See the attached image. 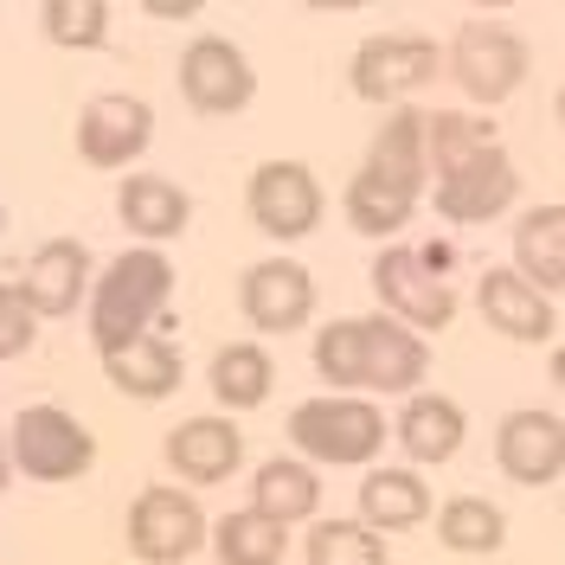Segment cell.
<instances>
[{
    "mask_svg": "<svg viewBox=\"0 0 565 565\" xmlns=\"http://www.w3.org/2000/svg\"><path fill=\"white\" fill-rule=\"evenodd\" d=\"M309 565H386V540L366 521H321L309 533Z\"/></svg>",
    "mask_w": 565,
    "mask_h": 565,
    "instance_id": "cell-31",
    "label": "cell"
},
{
    "mask_svg": "<svg viewBox=\"0 0 565 565\" xmlns=\"http://www.w3.org/2000/svg\"><path fill=\"white\" fill-rule=\"evenodd\" d=\"M39 33L65 52H90L109 39V0H45L39 7Z\"/></svg>",
    "mask_w": 565,
    "mask_h": 565,
    "instance_id": "cell-30",
    "label": "cell"
},
{
    "mask_svg": "<svg viewBox=\"0 0 565 565\" xmlns=\"http://www.w3.org/2000/svg\"><path fill=\"white\" fill-rule=\"evenodd\" d=\"M559 514H565V508H559Z\"/></svg>",
    "mask_w": 565,
    "mask_h": 565,
    "instance_id": "cell-41",
    "label": "cell"
},
{
    "mask_svg": "<svg viewBox=\"0 0 565 565\" xmlns=\"http://www.w3.org/2000/svg\"><path fill=\"white\" fill-rule=\"evenodd\" d=\"M450 77L469 104H508L527 77V39L501 20H469L450 45Z\"/></svg>",
    "mask_w": 565,
    "mask_h": 565,
    "instance_id": "cell-5",
    "label": "cell"
},
{
    "mask_svg": "<svg viewBox=\"0 0 565 565\" xmlns=\"http://www.w3.org/2000/svg\"><path fill=\"white\" fill-rule=\"evenodd\" d=\"M104 373H109V386L129 392V398H168L186 366H180V348L168 334H141V341H129L122 353H109Z\"/></svg>",
    "mask_w": 565,
    "mask_h": 565,
    "instance_id": "cell-23",
    "label": "cell"
},
{
    "mask_svg": "<svg viewBox=\"0 0 565 565\" xmlns=\"http://www.w3.org/2000/svg\"><path fill=\"white\" fill-rule=\"evenodd\" d=\"M250 508H257V514H270V521H282V527L309 521V514L321 508L316 469H309V462H296V457L257 462V476H250Z\"/></svg>",
    "mask_w": 565,
    "mask_h": 565,
    "instance_id": "cell-22",
    "label": "cell"
},
{
    "mask_svg": "<svg viewBox=\"0 0 565 565\" xmlns=\"http://www.w3.org/2000/svg\"><path fill=\"white\" fill-rule=\"evenodd\" d=\"M250 90H257V77H250L245 52L232 39L206 33L180 52V97L200 116H238L250 104Z\"/></svg>",
    "mask_w": 565,
    "mask_h": 565,
    "instance_id": "cell-10",
    "label": "cell"
},
{
    "mask_svg": "<svg viewBox=\"0 0 565 565\" xmlns=\"http://www.w3.org/2000/svg\"><path fill=\"white\" fill-rule=\"evenodd\" d=\"M20 289H26V302L39 309V321L52 316H71L90 289H97V277H90V250L77 245V238H45V245L26 257V277H20Z\"/></svg>",
    "mask_w": 565,
    "mask_h": 565,
    "instance_id": "cell-17",
    "label": "cell"
},
{
    "mask_svg": "<svg viewBox=\"0 0 565 565\" xmlns=\"http://www.w3.org/2000/svg\"><path fill=\"white\" fill-rule=\"evenodd\" d=\"M494 462H501L508 482H527V489L559 482L565 476V418H553V412H514V418H501Z\"/></svg>",
    "mask_w": 565,
    "mask_h": 565,
    "instance_id": "cell-16",
    "label": "cell"
},
{
    "mask_svg": "<svg viewBox=\"0 0 565 565\" xmlns=\"http://www.w3.org/2000/svg\"><path fill=\"white\" fill-rule=\"evenodd\" d=\"M316 309V277L296 257H264L238 277V316L257 334H296Z\"/></svg>",
    "mask_w": 565,
    "mask_h": 565,
    "instance_id": "cell-9",
    "label": "cell"
},
{
    "mask_svg": "<svg viewBox=\"0 0 565 565\" xmlns=\"http://www.w3.org/2000/svg\"><path fill=\"white\" fill-rule=\"evenodd\" d=\"M514 270L540 282L546 296L565 289V206H533L514 225Z\"/></svg>",
    "mask_w": 565,
    "mask_h": 565,
    "instance_id": "cell-25",
    "label": "cell"
},
{
    "mask_svg": "<svg viewBox=\"0 0 565 565\" xmlns=\"http://www.w3.org/2000/svg\"><path fill=\"white\" fill-rule=\"evenodd\" d=\"M206 540V508L186 482H154L129 501V553L141 565H180Z\"/></svg>",
    "mask_w": 565,
    "mask_h": 565,
    "instance_id": "cell-4",
    "label": "cell"
},
{
    "mask_svg": "<svg viewBox=\"0 0 565 565\" xmlns=\"http://www.w3.org/2000/svg\"><path fill=\"white\" fill-rule=\"evenodd\" d=\"M245 212L264 238L296 245V238H309L321 225V180L302 161H264L245 180Z\"/></svg>",
    "mask_w": 565,
    "mask_h": 565,
    "instance_id": "cell-8",
    "label": "cell"
},
{
    "mask_svg": "<svg viewBox=\"0 0 565 565\" xmlns=\"http://www.w3.org/2000/svg\"><path fill=\"white\" fill-rule=\"evenodd\" d=\"M553 116H559V129H565V84H559V97H553Z\"/></svg>",
    "mask_w": 565,
    "mask_h": 565,
    "instance_id": "cell-38",
    "label": "cell"
},
{
    "mask_svg": "<svg viewBox=\"0 0 565 565\" xmlns=\"http://www.w3.org/2000/svg\"><path fill=\"white\" fill-rule=\"evenodd\" d=\"M430 373L424 334L405 328L398 316H366L360 321V392H386V398H412Z\"/></svg>",
    "mask_w": 565,
    "mask_h": 565,
    "instance_id": "cell-12",
    "label": "cell"
},
{
    "mask_svg": "<svg viewBox=\"0 0 565 565\" xmlns=\"http://www.w3.org/2000/svg\"><path fill=\"white\" fill-rule=\"evenodd\" d=\"M392 437L386 412L360 392H328V398H302L289 412V444L309 462H341V469H360V462L380 457V444Z\"/></svg>",
    "mask_w": 565,
    "mask_h": 565,
    "instance_id": "cell-2",
    "label": "cell"
},
{
    "mask_svg": "<svg viewBox=\"0 0 565 565\" xmlns=\"http://www.w3.org/2000/svg\"><path fill=\"white\" fill-rule=\"evenodd\" d=\"M116 218L136 232L141 245H168L186 232V218H193V200H186V186L168 174H129L122 180V193H116Z\"/></svg>",
    "mask_w": 565,
    "mask_h": 565,
    "instance_id": "cell-20",
    "label": "cell"
},
{
    "mask_svg": "<svg viewBox=\"0 0 565 565\" xmlns=\"http://www.w3.org/2000/svg\"><path fill=\"white\" fill-rule=\"evenodd\" d=\"M476 7H508V0H476Z\"/></svg>",
    "mask_w": 565,
    "mask_h": 565,
    "instance_id": "cell-39",
    "label": "cell"
},
{
    "mask_svg": "<svg viewBox=\"0 0 565 565\" xmlns=\"http://www.w3.org/2000/svg\"><path fill=\"white\" fill-rule=\"evenodd\" d=\"M212 546H218V565H282L289 553V527L270 521V514H257V508H238V514H225L218 527H212Z\"/></svg>",
    "mask_w": 565,
    "mask_h": 565,
    "instance_id": "cell-27",
    "label": "cell"
},
{
    "mask_svg": "<svg viewBox=\"0 0 565 565\" xmlns=\"http://www.w3.org/2000/svg\"><path fill=\"white\" fill-rule=\"evenodd\" d=\"M437 71H444V52L424 33H380L353 52L348 84H353L360 104H398V97L424 90Z\"/></svg>",
    "mask_w": 565,
    "mask_h": 565,
    "instance_id": "cell-7",
    "label": "cell"
},
{
    "mask_svg": "<svg viewBox=\"0 0 565 565\" xmlns=\"http://www.w3.org/2000/svg\"><path fill=\"white\" fill-rule=\"evenodd\" d=\"M437 540L450 553H494L508 540V514L494 501H482V494H450L437 508Z\"/></svg>",
    "mask_w": 565,
    "mask_h": 565,
    "instance_id": "cell-28",
    "label": "cell"
},
{
    "mask_svg": "<svg viewBox=\"0 0 565 565\" xmlns=\"http://www.w3.org/2000/svg\"><path fill=\"white\" fill-rule=\"evenodd\" d=\"M13 476H20V469H13V437H0V494H7Z\"/></svg>",
    "mask_w": 565,
    "mask_h": 565,
    "instance_id": "cell-35",
    "label": "cell"
},
{
    "mask_svg": "<svg viewBox=\"0 0 565 565\" xmlns=\"http://www.w3.org/2000/svg\"><path fill=\"white\" fill-rule=\"evenodd\" d=\"M366 168L424 193V180H430V116L424 109H392L380 122V136H373V148H366Z\"/></svg>",
    "mask_w": 565,
    "mask_h": 565,
    "instance_id": "cell-21",
    "label": "cell"
},
{
    "mask_svg": "<svg viewBox=\"0 0 565 565\" xmlns=\"http://www.w3.org/2000/svg\"><path fill=\"white\" fill-rule=\"evenodd\" d=\"M168 469H174L186 489H218V482H232L238 476V462H245V437H238V424L232 418H180L168 430Z\"/></svg>",
    "mask_w": 565,
    "mask_h": 565,
    "instance_id": "cell-13",
    "label": "cell"
},
{
    "mask_svg": "<svg viewBox=\"0 0 565 565\" xmlns=\"http://www.w3.org/2000/svg\"><path fill=\"white\" fill-rule=\"evenodd\" d=\"M0 232H7V206H0Z\"/></svg>",
    "mask_w": 565,
    "mask_h": 565,
    "instance_id": "cell-40",
    "label": "cell"
},
{
    "mask_svg": "<svg viewBox=\"0 0 565 565\" xmlns=\"http://www.w3.org/2000/svg\"><path fill=\"white\" fill-rule=\"evenodd\" d=\"M392 437H398L405 462H450L462 450V437H469V418L444 392H412L398 405V418H392Z\"/></svg>",
    "mask_w": 565,
    "mask_h": 565,
    "instance_id": "cell-19",
    "label": "cell"
},
{
    "mask_svg": "<svg viewBox=\"0 0 565 565\" xmlns=\"http://www.w3.org/2000/svg\"><path fill=\"white\" fill-rule=\"evenodd\" d=\"M7 437H13V469L33 476V482H77L97 462L90 430L71 412H58V405H26Z\"/></svg>",
    "mask_w": 565,
    "mask_h": 565,
    "instance_id": "cell-6",
    "label": "cell"
},
{
    "mask_svg": "<svg viewBox=\"0 0 565 565\" xmlns=\"http://www.w3.org/2000/svg\"><path fill=\"white\" fill-rule=\"evenodd\" d=\"M136 7L148 13V20H193L206 0H136Z\"/></svg>",
    "mask_w": 565,
    "mask_h": 565,
    "instance_id": "cell-34",
    "label": "cell"
},
{
    "mask_svg": "<svg viewBox=\"0 0 565 565\" xmlns=\"http://www.w3.org/2000/svg\"><path fill=\"white\" fill-rule=\"evenodd\" d=\"M430 508H437L430 482L418 469H405V462H380L360 482V521L373 533H412L418 521H430Z\"/></svg>",
    "mask_w": 565,
    "mask_h": 565,
    "instance_id": "cell-18",
    "label": "cell"
},
{
    "mask_svg": "<svg viewBox=\"0 0 565 565\" xmlns=\"http://www.w3.org/2000/svg\"><path fill=\"white\" fill-rule=\"evenodd\" d=\"M430 200H437V212L450 225H489V218H501V212L514 206V161H508V148L494 141L482 154H469L462 168L437 174Z\"/></svg>",
    "mask_w": 565,
    "mask_h": 565,
    "instance_id": "cell-11",
    "label": "cell"
},
{
    "mask_svg": "<svg viewBox=\"0 0 565 565\" xmlns=\"http://www.w3.org/2000/svg\"><path fill=\"white\" fill-rule=\"evenodd\" d=\"M316 373L334 392H360V321H328L316 334Z\"/></svg>",
    "mask_w": 565,
    "mask_h": 565,
    "instance_id": "cell-32",
    "label": "cell"
},
{
    "mask_svg": "<svg viewBox=\"0 0 565 565\" xmlns=\"http://www.w3.org/2000/svg\"><path fill=\"white\" fill-rule=\"evenodd\" d=\"M373 289H380V302H386L392 316L405 321V328H444V321L457 316V282H450V264H444V250L437 245H392L373 257Z\"/></svg>",
    "mask_w": 565,
    "mask_h": 565,
    "instance_id": "cell-3",
    "label": "cell"
},
{
    "mask_svg": "<svg viewBox=\"0 0 565 565\" xmlns=\"http://www.w3.org/2000/svg\"><path fill=\"white\" fill-rule=\"evenodd\" d=\"M33 334H39V309L26 302V289L0 282V360H20L33 348Z\"/></svg>",
    "mask_w": 565,
    "mask_h": 565,
    "instance_id": "cell-33",
    "label": "cell"
},
{
    "mask_svg": "<svg viewBox=\"0 0 565 565\" xmlns=\"http://www.w3.org/2000/svg\"><path fill=\"white\" fill-rule=\"evenodd\" d=\"M482 148H494L489 116H469V109H437L430 116V174H450V168H462Z\"/></svg>",
    "mask_w": 565,
    "mask_h": 565,
    "instance_id": "cell-29",
    "label": "cell"
},
{
    "mask_svg": "<svg viewBox=\"0 0 565 565\" xmlns=\"http://www.w3.org/2000/svg\"><path fill=\"white\" fill-rule=\"evenodd\" d=\"M412 206H418V193L398 186V180H386V174H373V168H360V174L348 180V225L366 232V238L405 232V225H412Z\"/></svg>",
    "mask_w": 565,
    "mask_h": 565,
    "instance_id": "cell-26",
    "label": "cell"
},
{
    "mask_svg": "<svg viewBox=\"0 0 565 565\" xmlns=\"http://www.w3.org/2000/svg\"><path fill=\"white\" fill-rule=\"evenodd\" d=\"M553 386H559V392H565V348H559V353H553Z\"/></svg>",
    "mask_w": 565,
    "mask_h": 565,
    "instance_id": "cell-37",
    "label": "cell"
},
{
    "mask_svg": "<svg viewBox=\"0 0 565 565\" xmlns=\"http://www.w3.org/2000/svg\"><path fill=\"white\" fill-rule=\"evenodd\" d=\"M212 398L225 405V412H250V405H264L270 386H277V360L257 348V341H225V348L212 353Z\"/></svg>",
    "mask_w": 565,
    "mask_h": 565,
    "instance_id": "cell-24",
    "label": "cell"
},
{
    "mask_svg": "<svg viewBox=\"0 0 565 565\" xmlns=\"http://www.w3.org/2000/svg\"><path fill=\"white\" fill-rule=\"evenodd\" d=\"M302 7H316V13H348V7H360V0H302Z\"/></svg>",
    "mask_w": 565,
    "mask_h": 565,
    "instance_id": "cell-36",
    "label": "cell"
},
{
    "mask_svg": "<svg viewBox=\"0 0 565 565\" xmlns=\"http://www.w3.org/2000/svg\"><path fill=\"white\" fill-rule=\"evenodd\" d=\"M476 309H482V321H489L494 334H508V341H521V348L553 341V328H559L553 296H546L540 282H527L514 264H501V270H489V277L476 282Z\"/></svg>",
    "mask_w": 565,
    "mask_h": 565,
    "instance_id": "cell-14",
    "label": "cell"
},
{
    "mask_svg": "<svg viewBox=\"0 0 565 565\" xmlns=\"http://www.w3.org/2000/svg\"><path fill=\"white\" fill-rule=\"evenodd\" d=\"M154 136V116L141 97H122V90H109V97H90L84 116H77V154L90 161V168H129L141 148Z\"/></svg>",
    "mask_w": 565,
    "mask_h": 565,
    "instance_id": "cell-15",
    "label": "cell"
},
{
    "mask_svg": "<svg viewBox=\"0 0 565 565\" xmlns=\"http://www.w3.org/2000/svg\"><path fill=\"white\" fill-rule=\"evenodd\" d=\"M168 296H174V264L154 245H136V250H122V257H109L97 289H90V348L109 360L129 341L154 334V316H161Z\"/></svg>",
    "mask_w": 565,
    "mask_h": 565,
    "instance_id": "cell-1",
    "label": "cell"
}]
</instances>
